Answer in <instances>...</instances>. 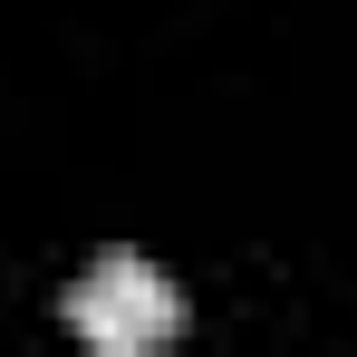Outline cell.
I'll use <instances>...</instances> for the list:
<instances>
[{
	"label": "cell",
	"mask_w": 357,
	"mask_h": 357,
	"mask_svg": "<svg viewBox=\"0 0 357 357\" xmlns=\"http://www.w3.org/2000/svg\"><path fill=\"white\" fill-rule=\"evenodd\" d=\"M68 328H77L87 348H107V357H145V348H165L183 328V299H174V280H165L155 261L107 251V261H87V280L68 290Z\"/></svg>",
	"instance_id": "6da1fadb"
}]
</instances>
